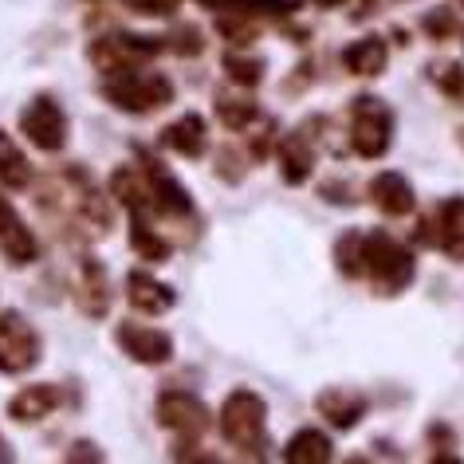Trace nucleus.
I'll return each mask as SVG.
<instances>
[{"label": "nucleus", "mask_w": 464, "mask_h": 464, "mask_svg": "<svg viewBox=\"0 0 464 464\" xmlns=\"http://www.w3.org/2000/svg\"><path fill=\"white\" fill-rule=\"evenodd\" d=\"M351 142L362 158H374L390 146V119L382 114V107H370L362 102L358 107V119H354V130H351Z\"/></svg>", "instance_id": "nucleus-7"}, {"label": "nucleus", "mask_w": 464, "mask_h": 464, "mask_svg": "<svg viewBox=\"0 0 464 464\" xmlns=\"http://www.w3.org/2000/svg\"><path fill=\"white\" fill-rule=\"evenodd\" d=\"M166 146H173L185 158L201 154V150H205V126H201V119H197V114H189V119H178L166 130Z\"/></svg>", "instance_id": "nucleus-17"}, {"label": "nucleus", "mask_w": 464, "mask_h": 464, "mask_svg": "<svg viewBox=\"0 0 464 464\" xmlns=\"http://www.w3.org/2000/svg\"><path fill=\"white\" fill-rule=\"evenodd\" d=\"M280 166H284V173H287V181H304V178H307L311 154L304 150V142H299V138H292V142L280 150Z\"/></svg>", "instance_id": "nucleus-20"}, {"label": "nucleus", "mask_w": 464, "mask_h": 464, "mask_svg": "<svg viewBox=\"0 0 464 464\" xmlns=\"http://www.w3.org/2000/svg\"><path fill=\"white\" fill-rule=\"evenodd\" d=\"M16 460V452H13V445L5 440V433H0V464H13Z\"/></svg>", "instance_id": "nucleus-23"}, {"label": "nucleus", "mask_w": 464, "mask_h": 464, "mask_svg": "<svg viewBox=\"0 0 464 464\" xmlns=\"http://www.w3.org/2000/svg\"><path fill=\"white\" fill-rule=\"evenodd\" d=\"M319 410H323V417H327L331 425H343V429H351L358 417H362V398H354V393H346V390H327L319 398Z\"/></svg>", "instance_id": "nucleus-15"}, {"label": "nucleus", "mask_w": 464, "mask_h": 464, "mask_svg": "<svg viewBox=\"0 0 464 464\" xmlns=\"http://www.w3.org/2000/svg\"><path fill=\"white\" fill-rule=\"evenodd\" d=\"M0 181L8 185V189H24L28 185V158L20 154L13 146V138L0 134Z\"/></svg>", "instance_id": "nucleus-18"}, {"label": "nucleus", "mask_w": 464, "mask_h": 464, "mask_svg": "<svg viewBox=\"0 0 464 464\" xmlns=\"http://www.w3.org/2000/svg\"><path fill=\"white\" fill-rule=\"evenodd\" d=\"M36 362H40V334L16 311L0 315V370L5 374H24Z\"/></svg>", "instance_id": "nucleus-2"}, {"label": "nucleus", "mask_w": 464, "mask_h": 464, "mask_svg": "<svg viewBox=\"0 0 464 464\" xmlns=\"http://www.w3.org/2000/svg\"><path fill=\"white\" fill-rule=\"evenodd\" d=\"M284 464H331V440L315 429H299L284 449Z\"/></svg>", "instance_id": "nucleus-14"}, {"label": "nucleus", "mask_w": 464, "mask_h": 464, "mask_svg": "<svg viewBox=\"0 0 464 464\" xmlns=\"http://www.w3.org/2000/svg\"><path fill=\"white\" fill-rule=\"evenodd\" d=\"M382 60H386V48H382L378 40H362L346 52V63H351V72H358V75L382 72Z\"/></svg>", "instance_id": "nucleus-19"}, {"label": "nucleus", "mask_w": 464, "mask_h": 464, "mask_svg": "<svg viewBox=\"0 0 464 464\" xmlns=\"http://www.w3.org/2000/svg\"><path fill=\"white\" fill-rule=\"evenodd\" d=\"M370 201H374L382 213L390 217H405L413 208V189L401 173H382V178L370 185Z\"/></svg>", "instance_id": "nucleus-11"}, {"label": "nucleus", "mask_w": 464, "mask_h": 464, "mask_svg": "<svg viewBox=\"0 0 464 464\" xmlns=\"http://www.w3.org/2000/svg\"><path fill=\"white\" fill-rule=\"evenodd\" d=\"M158 421L169 425V429H178V433H197V429L208 425V413H205L201 401L189 398V393H161Z\"/></svg>", "instance_id": "nucleus-8"}, {"label": "nucleus", "mask_w": 464, "mask_h": 464, "mask_svg": "<svg viewBox=\"0 0 464 464\" xmlns=\"http://www.w3.org/2000/svg\"><path fill=\"white\" fill-rule=\"evenodd\" d=\"M178 460H181V464H217L213 457H208V452H201V449H193V445H189V449H185V452H181V457H178Z\"/></svg>", "instance_id": "nucleus-22"}, {"label": "nucleus", "mask_w": 464, "mask_h": 464, "mask_svg": "<svg viewBox=\"0 0 464 464\" xmlns=\"http://www.w3.org/2000/svg\"><path fill=\"white\" fill-rule=\"evenodd\" d=\"M346 464H366V460H362V457H351V460H346Z\"/></svg>", "instance_id": "nucleus-25"}, {"label": "nucleus", "mask_w": 464, "mask_h": 464, "mask_svg": "<svg viewBox=\"0 0 464 464\" xmlns=\"http://www.w3.org/2000/svg\"><path fill=\"white\" fill-rule=\"evenodd\" d=\"M20 122H24V134L36 142L40 150H60L63 146V111L55 107V99L40 95L32 107H24V114H20Z\"/></svg>", "instance_id": "nucleus-4"}, {"label": "nucleus", "mask_w": 464, "mask_h": 464, "mask_svg": "<svg viewBox=\"0 0 464 464\" xmlns=\"http://www.w3.org/2000/svg\"><path fill=\"white\" fill-rule=\"evenodd\" d=\"M107 299H111V287L102 280V268L95 260H87L83 284H79V304H83V311H91V315H102V311H107Z\"/></svg>", "instance_id": "nucleus-16"}, {"label": "nucleus", "mask_w": 464, "mask_h": 464, "mask_svg": "<svg viewBox=\"0 0 464 464\" xmlns=\"http://www.w3.org/2000/svg\"><path fill=\"white\" fill-rule=\"evenodd\" d=\"M130 237H134L138 256H146V260H161V256H166V245H161V237H154V232H150V228L142 225V220L134 225Z\"/></svg>", "instance_id": "nucleus-21"}, {"label": "nucleus", "mask_w": 464, "mask_h": 464, "mask_svg": "<svg viewBox=\"0 0 464 464\" xmlns=\"http://www.w3.org/2000/svg\"><path fill=\"white\" fill-rule=\"evenodd\" d=\"M126 295H130V304L138 311H146V315H161L166 307H173V292L166 284H158V280H150V276L142 272H134L130 280H126Z\"/></svg>", "instance_id": "nucleus-13"}, {"label": "nucleus", "mask_w": 464, "mask_h": 464, "mask_svg": "<svg viewBox=\"0 0 464 464\" xmlns=\"http://www.w3.org/2000/svg\"><path fill=\"white\" fill-rule=\"evenodd\" d=\"M52 410H60V390L55 386H28L8 401V413H13L16 421H40V417H48Z\"/></svg>", "instance_id": "nucleus-12"}, {"label": "nucleus", "mask_w": 464, "mask_h": 464, "mask_svg": "<svg viewBox=\"0 0 464 464\" xmlns=\"http://www.w3.org/2000/svg\"><path fill=\"white\" fill-rule=\"evenodd\" d=\"M119 107H130V111H146V107H161L169 99V87L166 79L158 75H126L122 83H114V95H111Z\"/></svg>", "instance_id": "nucleus-6"}, {"label": "nucleus", "mask_w": 464, "mask_h": 464, "mask_svg": "<svg viewBox=\"0 0 464 464\" xmlns=\"http://www.w3.org/2000/svg\"><path fill=\"white\" fill-rule=\"evenodd\" d=\"M119 343H122V351L138 358V362H169V354H173V343H169V334H161L154 327H142V323H122L119 327Z\"/></svg>", "instance_id": "nucleus-5"}, {"label": "nucleus", "mask_w": 464, "mask_h": 464, "mask_svg": "<svg viewBox=\"0 0 464 464\" xmlns=\"http://www.w3.org/2000/svg\"><path fill=\"white\" fill-rule=\"evenodd\" d=\"M362 268L374 284H386L390 292H398L413 276V256L401 245H393L390 237H370L362 240Z\"/></svg>", "instance_id": "nucleus-1"}, {"label": "nucleus", "mask_w": 464, "mask_h": 464, "mask_svg": "<svg viewBox=\"0 0 464 464\" xmlns=\"http://www.w3.org/2000/svg\"><path fill=\"white\" fill-rule=\"evenodd\" d=\"M433 464H460V460H457V457H437Z\"/></svg>", "instance_id": "nucleus-24"}, {"label": "nucleus", "mask_w": 464, "mask_h": 464, "mask_svg": "<svg viewBox=\"0 0 464 464\" xmlns=\"http://www.w3.org/2000/svg\"><path fill=\"white\" fill-rule=\"evenodd\" d=\"M220 433H225L232 445H260L264 433V401L248 390H237L220 410Z\"/></svg>", "instance_id": "nucleus-3"}, {"label": "nucleus", "mask_w": 464, "mask_h": 464, "mask_svg": "<svg viewBox=\"0 0 464 464\" xmlns=\"http://www.w3.org/2000/svg\"><path fill=\"white\" fill-rule=\"evenodd\" d=\"M0 248L8 252V260L13 264L36 260V240H32V232L20 225V217L8 208L5 197H0Z\"/></svg>", "instance_id": "nucleus-9"}, {"label": "nucleus", "mask_w": 464, "mask_h": 464, "mask_svg": "<svg viewBox=\"0 0 464 464\" xmlns=\"http://www.w3.org/2000/svg\"><path fill=\"white\" fill-rule=\"evenodd\" d=\"M437 225H433V237L437 245L449 252V256L464 260V197H452V201H445L437 208Z\"/></svg>", "instance_id": "nucleus-10"}]
</instances>
